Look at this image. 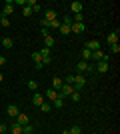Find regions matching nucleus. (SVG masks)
Returning a JSON list of instances; mask_svg holds the SVG:
<instances>
[{"label":"nucleus","instance_id":"obj_17","mask_svg":"<svg viewBox=\"0 0 120 134\" xmlns=\"http://www.w3.org/2000/svg\"><path fill=\"white\" fill-rule=\"evenodd\" d=\"M0 42H2V46H4V48H12V46H14V40L8 38V36H4V38L0 40Z\"/></svg>","mask_w":120,"mask_h":134},{"label":"nucleus","instance_id":"obj_21","mask_svg":"<svg viewBox=\"0 0 120 134\" xmlns=\"http://www.w3.org/2000/svg\"><path fill=\"white\" fill-rule=\"evenodd\" d=\"M40 110L44 112V114H48V112L52 110V104H50V102H44V104H42V106H40Z\"/></svg>","mask_w":120,"mask_h":134},{"label":"nucleus","instance_id":"obj_16","mask_svg":"<svg viewBox=\"0 0 120 134\" xmlns=\"http://www.w3.org/2000/svg\"><path fill=\"white\" fill-rule=\"evenodd\" d=\"M52 46H54V38H52V34L44 36V48H48V50H50Z\"/></svg>","mask_w":120,"mask_h":134},{"label":"nucleus","instance_id":"obj_22","mask_svg":"<svg viewBox=\"0 0 120 134\" xmlns=\"http://www.w3.org/2000/svg\"><path fill=\"white\" fill-rule=\"evenodd\" d=\"M68 134H82V128H80L78 124H74V126L68 130Z\"/></svg>","mask_w":120,"mask_h":134},{"label":"nucleus","instance_id":"obj_37","mask_svg":"<svg viewBox=\"0 0 120 134\" xmlns=\"http://www.w3.org/2000/svg\"><path fill=\"white\" fill-rule=\"evenodd\" d=\"M0 18H2V14H0Z\"/></svg>","mask_w":120,"mask_h":134},{"label":"nucleus","instance_id":"obj_23","mask_svg":"<svg viewBox=\"0 0 120 134\" xmlns=\"http://www.w3.org/2000/svg\"><path fill=\"white\" fill-rule=\"evenodd\" d=\"M22 132L24 134H32L34 132V126H32V124H26V126H22Z\"/></svg>","mask_w":120,"mask_h":134},{"label":"nucleus","instance_id":"obj_1","mask_svg":"<svg viewBox=\"0 0 120 134\" xmlns=\"http://www.w3.org/2000/svg\"><path fill=\"white\" fill-rule=\"evenodd\" d=\"M72 92H74V86H70V84H62V88L58 90V98L66 100V98H68Z\"/></svg>","mask_w":120,"mask_h":134},{"label":"nucleus","instance_id":"obj_27","mask_svg":"<svg viewBox=\"0 0 120 134\" xmlns=\"http://www.w3.org/2000/svg\"><path fill=\"white\" fill-rule=\"evenodd\" d=\"M80 98H82V96H80V92H76V90L72 92V94H70V100H72V102H78Z\"/></svg>","mask_w":120,"mask_h":134},{"label":"nucleus","instance_id":"obj_14","mask_svg":"<svg viewBox=\"0 0 120 134\" xmlns=\"http://www.w3.org/2000/svg\"><path fill=\"white\" fill-rule=\"evenodd\" d=\"M46 98H48V100H50V102H54V100H56V98H58V92H56V90H52V88H48V90H46Z\"/></svg>","mask_w":120,"mask_h":134},{"label":"nucleus","instance_id":"obj_12","mask_svg":"<svg viewBox=\"0 0 120 134\" xmlns=\"http://www.w3.org/2000/svg\"><path fill=\"white\" fill-rule=\"evenodd\" d=\"M82 8H84V6H82V2H78V0H74V2L70 4V10L74 12V14H78V12H82Z\"/></svg>","mask_w":120,"mask_h":134},{"label":"nucleus","instance_id":"obj_24","mask_svg":"<svg viewBox=\"0 0 120 134\" xmlns=\"http://www.w3.org/2000/svg\"><path fill=\"white\" fill-rule=\"evenodd\" d=\"M110 54H120V44H110Z\"/></svg>","mask_w":120,"mask_h":134},{"label":"nucleus","instance_id":"obj_29","mask_svg":"<svg viewBox=\"0 0 120 134\" xmlns=\"http://www.w3.org/2000/svg\"><path fill=\"white\" fill-rule=\"evenodd\" d=\"M0 24H2L4 28H8V26H10V20H8L6 16H2V18H0Z\"/></svg>","mask_w":120,"mask_h":134},{"label":"nucleus","instance_id":"obj_32","mask_svg":"<svg viewBox=\"0 0 120 134\" xmlns=\"http://www.w3.org/2000/svg\"><path fill=\"white\" fill-rule=\"evenodd\" d=\"M40 34H42V36H48L50 32H48V28H40Z\"/></svg>","mask_w":120,"mask_h":134},{"label":"nucleus","instance_id":"obj_10","mask_svg":"<svg viewBox=\"0 0 120 134\" xmlns=\"http://www.w3.org/2000/svg\"><path fill=\"white\" fill-rule=\"evenodd\" d=\"M94 70H98L100 74L108 72V62H96V66H94Z\"/></svg>","mask_w":120,"mask_h":134},{"label":"nucleus","instance_id":"obj_33","mask_svg":"<svg viewBox=\"0 0 120 134\" xmlns=\"http://www.w3.org/2000/svg\"><path fill=\"white\" fill-rule=\"evenodd\" d=\"M60 24H62V22H58V20H54V22H52V26H50V28H60Z\"/></svg>","mask_w":120,"mask_h":134},{"label":"nucleus","instance_id":"obj_13","mask_svg":"<svg viewBox=\"0 0 120 134\" xmlns=\"http://www.w3.org/2000/svg\"><path fill=\"white\" fill-rule=\"evenodd\" d=\"M32 60H34L36 68H42L44 64H42V56H40V52H32Z\"/></svg>","mask_w":120,"mask_h":134},{"label":"nucleus","instance_id":"obj_2","mask_svg":"<svg viewBox=\"0 0 120 134\" xmlns=\"http://www.w3.org/2000/svg\"><path fill=\"white\" fill-rule=\"evenodd\" d=\"M84 30H86L84 22H72L70 24V32H74V34H82Z\"/></svg>","mask_w":120,"mask_h":134},{"label":"nucleus","instance_id":"obj_3","mask_svg":"<svg viewBox=\"0 0 120 134\" xmlns=\"http://www.w3.org/2000/svg\"><path fill=\"white\" fill-rule=\"evenodd\" d=\"M32 104L40 108L42 104H44V94H40V92H34V94H32Z\"/></svg>","mask_w":120,"mask_h":134},{"label":"nucleus","instance_id":"obj_5","mask_svg":"<svg viewBox=\"0 0 120 134\" xmlns=\"http://www.w3.org/2000/svg\"><path fill=\"white\" fill-rule=\"evenodd\" d=\"M12 12H14V4H12V0H8V2L4 4V12H2V16H6V18H8V16L12 14Z\"/></svg>","mask_w":120,"mask_h":134},{"label":"nucleus","instance_id":"obj_25","mask_svg":"<svg viewBox=\"0 0 120 134\" xmlns=\"http://www.w3.org/2000/svg\"><path fill=\"white\" fill-rule=\"evenodd\" d=\"M62 82H64V84H70V86H72V84H74V74H68V76L62 80Z\"/></svg>","mask_w":120,"mask_h":134},{"label":"nucleus","instance_id":"obj_34","mask_svg":"<svg viewBox=\"0 0 120 134\" xmlns=\"http://www.w3.org/2000/svg\"><path fill=\"white\" fill-rule=\"evenodd\" d=\"M4 64H6V58H4V56H0V66H4Z\"/></svg>","mask_w":120,"mask_h":134},{"label":"nucleus","instance_id":"obj_28","mask_svg":"<svg viewBox=\"0 0 120 134\" xmlns=\"http://www.w3.org/2000/svg\"><path fill=\"white\" fill-rule=\"evenodd\" d=\"M74 22H84V12H78V14H74Z\"/></svg>","mask_w":120,"mask_h":134},{"label":"nucleus","instance_id":"obj_9","mask_svg":"<svg viewBox=\"0 0 120 134\" xmlns=\"http://www.w3.org/2000/svg\"><path fill=\"white\" fill-rule=\"evenodd\" d=\"M6 112H8V116H10V118H16L18 114H20V110H18V106H14V104H10V106L6 108Z\"/></svg>","mask_w":120,"mask_h":134},{"label":"nucleus","instance_id":"obj_38","mask_svg":"<svg viewBox=\"0 0 120 134\" xmlns=\"http://www.w3.org/2000/svg\"><path fill=\"white\" fill-rule=\"evenodd\" d=\"M20 134H24V132H20Z\"/></svg>","mask_w":120,"mask_h":134},{"label":"nucleus","instance_id":"obj_26","mask_svg":"<svg viewBox=\"0 0 120 134\" xmlns=\"http://www.w3.org/2000/svg\"><path fill=\"white\" fill-rule=\"evenodd\" d=\"M52 106H54V108H62L64 106V100H62V98H56V100L52 102Z\"/></svg>","mask_w":120,"mask_h":134},{"label":"nucleus","instance_id":"obj_35","mask_svg":"<svg viewBox=\"0 0 120 134\" xmlns=\"http://www.w3.org/2000/svg\"><path fill=\"white\" fill-rule=\"evenodd\" d=\"M2 82H4V74L0 72V86H2Z\"/></svg>","mask_w":120,"mask_h":134},{"label":"nucleus","instance_id":"obj_36","mask_svg":"<svg viewBox=\"0 0 120 134\" xmlns=\"http://www.w3.org/2000/svg\"><path fill=\"white\" fill-rule=\"evenodd\" d=\"M62 134H68V128H66V130H62Z\"/></svg>","mask_w":120,"mask_h":134},{"label":"nucleus","instance_id":"obj_19","mask_svg":"<svg viewBox=\"0 0 120 134\" xmlns=\"http://www.w3.org/2000/svg\"><path fill=\"white\" fill-rule=\"evenodd\" d=\"M90 56H92V52L88 50V48H82V60L88 62V60H90Z\"/></svg>","mask_w":120,"mask_h":134},{"label":"nucleus","instance_id":"obj_15","mask_svg":"<svg viewBox=\"0 0 120 134\" xmlns=\"http://www.w3.org/2000/svg\"><path fill=\"white\" fill-rule=\"evenodd\" d=\"M26 6H28L32 12H40V4L36 2V0H28V2H26Z\"/></svg>","mask_w":120,"mask_h":134},{"label":"nucleus","instance_id":"obj_8","mask_svg":"<svg viewBox=\"0 0 120 134\" xmlns=\"http://www.w3.org/2000/svg\"><path fill=\"white\" fill-rule=\"evenodd\" d=\"M56 16H58L56 10H52V8L44 12V20H48V22H54V20H56Z\"/></svg>","mask_w":120,"mask_h":134},{"label":"nucleus","instance_id":"obj_4","mask_svg":"<svg viewBox=\"0 0 120 134\" xmlns=\"http://www.w3.org/2000/svg\"><path fill=\"white\" fill-rule=\"evenodd\" d=\"M16 124H20V126H26V124H30V118H28V114H18L16 116Z\"/></svg>","mask_w":120,"mask_h":134},{"label":"nucleus","instance_id":"obj_18","mask_svg":"<svg viewBox=\"0 0 120 134\" xmlns=\"http://www.w3.org/2000/svg\"><path fill=\"white\" fill-rule=\"evenodd\" d=\"M58 32L62 34V36H66V34H70V24H60V28H58Z\"/></svg>","mask_w":120,"mask_h":134},{"label":"nucleus","instance_id":"obj_20","mask_svg":"<svg viewBox=\"0 0 120 134\" xmlns=\"http://www.w3.org/2000/svg\"><path fill=\"white\" fill-rule=\"evenodd\" d=\"M28 88L32 90V92H38V82H36V80H28Z\"/></svg>","mask_w":120,"mask_h":134},{"label":"nucleus","instance_id":"obj_6","mask_svg":"<svg viewBox=\"0 0 120 134\" xmlns=\"http://www.w3.org/2000/svg\"><path fill=\"white\" fill-rule=\"evenodd\" d=\"M62 84H64V82H62V78H60V76H54V78H52V86H50V88L58 92V90L62 88Z\"/></svg>","mask_w":120,"mask_h":134},{"label":"nucleus","instance_id":"obj_31","mask_svg":"<svg viewBox=\"0 0 120 134\" xmlns=\"http://www.w3.org/2000/svg\"><path fill=\"white\" fill-rule=\"evenodd\" d=\"M6 130H8V126H6V124H2V122H0V134H4Z\"/></svg>","mask_w":120,"mask_h":134},{"label":"nucleus","instance_id":"obj_11","mask_svg":"<svg viewBox=\"0 0 120 134\" xmlns=\"http://www.w3.org/2000/svg\"><path fill=\"white\" fill-rule=\"evenodd\" d=\"M106 42H108V44H118V30H116V32H110L108 36H106Z\"/></svg>","mask_w":120,"mask_h":134},{"label":"nucleus","instance_id":"obj_30","mask_svg":"<svg viewBox=\"0 0 120 134\" xmlns=\"http://www.w3.org/2000/svg\"><path fill=\"white\" fill-rule=\"evenodd\" d=\"M22 14H24V16H30V14H32V10H30L28 6H24V8H22Z\"/></svg>","mask_w":120,"mask_h":134},{"label":"nucleus","instance_id":"obj_7","mask_svg":"<svg viewBox=\"0 0 120 134\" xmlns=\"http://www.w3.org/2000/svg\"><path fill=\"white\" fill-rule=\"evenodd\" d=\"M84 48H88L90 52H96V50H100V42H98V40H90V42H88Z\"/></svg>","mask_w":120,"mask_h":134}]
</instances>
